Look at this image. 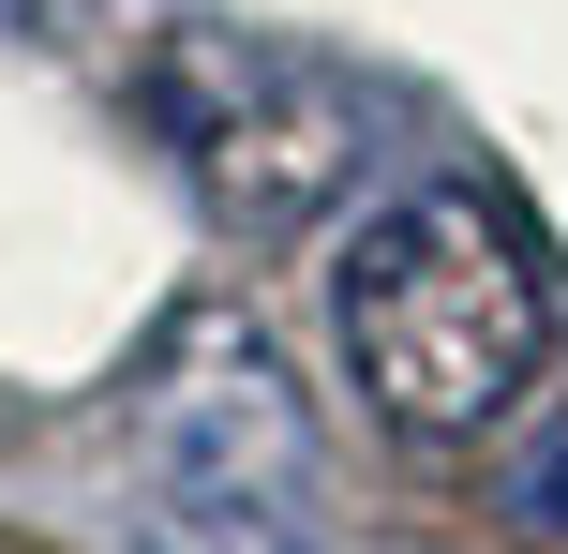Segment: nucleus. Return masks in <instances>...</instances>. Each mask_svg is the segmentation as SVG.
<instances>
[{
	"label": "nucleus",
	"instance_id": "obj_3",
	"mask_svg": "<svg viewBox=\"0 0 568 554\" xmlns=\"http://www.w3.org/2000/svg\"><path fill=\"white\" fill-rule=\"evenodd\" d=\"M135 435L165 495H240V510H314V420L284 390V360L255 345V315L195 300L135 375Z\"/></svg>",
	"mask_w": 568,
	"mask_h": 554
},
{
	"label": "nucleus",
	"instance_id": "obj_1",
	"mask_svg": "<svg viewBox=\"0 0 568 554\" xmlns=\"http://www.w3.org/2000/svg\"><path fill=\"white\" fill-rule=\"evenodd\" d=\"M329 315H344V360H359V405L419 450H479L554 360L539 255L464 180H419V195L359 210V240L329 270Z\"/></svg>",
	"mask_w": 568,
	"mask_h": 554
},
{
	"label": "nucleus",
	"instance_id": "obj_4",
	"mask_svg": "<svg viewBox=\"0 0 568 554\" xmlns=\"http://www.w3.org/2000/svg\"><path fill=\"white\" fill-rule=\"evenodd\" d=\"M150 554H389V540H329L314 510H240V495H150Z\"/></svg>",
	"mask_w": 568,
	"mask_h": 554
},
{
	"label": "nucleus",
	"instance_id": "obj_2",
	"mask_svg": "<svg viewBox=\"0 0 568 554\" xmlns=\"http://www.w3.org/2000/svg\"><path fill=\"white\" fill-rule=\"evenodd\" d=\"M135 105H150V135L180 150V180L210 195V225L255 240V255L314 240L359 195V165H374L359 90H344L329 60L270 46V30H165L150 75H135Z\"/></svg>",
	"mask_w": 568,
	"mask_h": 554
},
{
	"label": "nucleus",
	"instance_id": "obj_5",
	"mask_svg": "<svg viewBox=\"0 0 568 554\" xmlns=\"http://www.w3.org/2000/svg\"><path fill=\"white\" fill-rule=\"evenodd\" d=\"M509 510H524V540H554L568 554V405L524 435V465H509Z\"/></svg>",
	"mask_w": 568,
	"mask_h": 554
}]
</instances>
